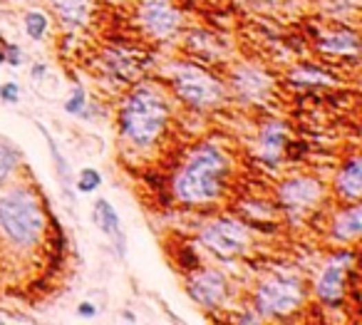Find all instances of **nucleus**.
<instances>
[{
  "instance_id": "f257e3e1",
  "label": "nucleus",
  "mask_w": 362,
  "mask_h": 325,
  "mask_svg": "<svg viewBox=\"0 0 362 325\" xmlns=\"http://www.w3.org/2000/svg\"><path fill=\"white\" fill-rule=\"evenodd\" d=\"M228 159L216 147H199L174 182V194L184 204H206L221 194Z\"/></svg>"
},
{
  "instance_id": "f03ea898",
  "label": "nucleus",
  "mask_w": 362,
  "mask_h": 325,
  "mask_svg": "<svg viewBox=\"0 0 362 325\" xmlns=\"http://www.w3.org/2000/svg\"><path fill=\"white\" fill-rule=\"evenodd\" d=\"M122 132L137 147H149L166 125V102L154 87H137L122 107Z\"/></svg>"
},
{
  "instance_id": "7ed1b4c3",
  "label": "nucleus",
  "mask_w": 362,
  "mask_h": 325,
  "mask_svg": "<svg viewBox=\"0 0 362 325\" xmlns=\"http://www.w3.org/2000/svg\"><path fill=\"white\" fill-rule=\"evenodd\" d=\"M0 229L18 246H32L43 236V207L30 189L18 187L0 199Z\"/></svg>"
},
{
  "instance_id": "20e7f679",
  "label": "nucleus",
  "mask_w": 362,
  "mask_h": 325,
  "mask_svg": "<svg viewBox=\"0 0 362 325\" xmlns=\"http://www.w3.org/2000/svg\"><path fill=\"white\" fill-rule=\"evenodd\" d=\"M303 300V283L293 275H273L261 283L256 293V311L263 315H288Z\"/></svg>"
},
{
  "instance_id": "39448f33",
  "label": "nucleus",
  "mask_w": 362,
  "mask_h": 325,
  "mask_svg": "<svg viewBox=\"0 0 362 325\" xmlns=\"http://www.w3.org/2000/svg\"><path fill=\"white\" fill-rule=\"evenodd\" d=\"M174 87L186 102L197 107H209L221 97V85L209 72L194 65H179L174 70Z\"/></svg>"
},
{
  "instance_id": "423d86ee",
  "label": "nucleus",
  "mask_w": 362,
  "mask_h": 325,
  "mask_svg": "<svg viewBox=\"0 0 362 325\" xmlns=\"http://www.w3.org/2000/svg\"><path fill=\"white\" fill-rule=\"evenodd\" d=\"M201 241L221 256H236L248 246V229L234 219H219L203 229Z\"/></svg>"
},
{
  "instance_id": "0eeeda50",
  "label": "nucleus",
  "mask_w": 362,
  "mask_h": 325,
  "mask_svg": "<svg viewBox=\"0 0 362 325\" xmlns=\"http://www.w3.org/2000/svg\"><path fill=\"white\" fill-rule=\"evenodd\" d=\"M179 10L172 6V0H144L141 6V23L157 38H169L179 28Z\"/></svg>"
},
{
  "instance_id": "6e6552de",
  "label": "nucleus",
  "mask_w": 362,
  "mask_h": 325,
  "mask_svg": "<svg viewBox=\"0 0 362 325\" xmlns=\"http://www.w3.org/2000/svg\"><path fill=\"white\" fill-rule=\"evenodd\" d=\"M278 194H281V201L290 211H303V209L313 207L315 201L320 199L323 187L310 176H295V179H288L285 184H281Z\"/></svg>"
},
{
  "instance_id": "1a4fd4ad",
  "label": "nucleus",
  "mask_w": 362,
  "mask_h": 325,
  "mask_svg": "<svg viewBox=\"0 0 362 325\" xmlns=\"http://www.w3.org/2000/svg\"><path fill=\"white\" fill-rule=\"evenodd\" d=\"M191 298L203 308H216L226 295V278L219 271H201L189 283Z\"/></svg>"
},
{
  "instance_id": "9d476101",
  "label": "nucleus",
  "mask_w": 362,
  "mask_h": 325,
  "mask_svg": "<svg viewBox=\"0 0 362 325\" xmlns=\"http://www.w3.org/2000/svg\"><path fill=\"white\" fill-rule=\"evenodd\" d=\"M318 295L328 306H340L345 298V266L330 263L318 281Z\"/></svg>"
},
{
  "instance_id": "9b49d317",
  "label": "nucleus",
  "mask_w": 362,
  "mask_h": 325,
  "mask_svg": "<svg viewBox=\"0 0 362 325\" xmlns=\"http://www.w3.org/2000/svg\"><path fill=\"white\" fill-rule=\"evenodd\" d=\"M94 221H97V226H99V229H102V231L107 233V236L114 238V244H117L119 253H124L122 224H119V216H117V211L112 209L110 201L99 199L97 204H94Z\"/></svg>"
},
{
  "instance_id": "f8f14e48",
  "label": "nucleus",
  "mask_w": 362,
  "mask_h": 325,
  "mask_svg": "<svg viewBox=\"0 0 362 325\" xmlns=\"http://www.w3.org/2000/svg\"><path fill=\"white\" fill-rule=\"evenodd\" d=\"M234 87L239 90L241 94H245V97H258V94H263L265 90L270 87V80H268V75L261 72V70L241 67V70H236V75H234Z\"/></svg>"
},
{
  "instance_id": "ddd939ff",
  "label": "nucleus",
  "mask_w": 362,
  "mask_h": 325,
  "mask_svg": "<svg viewBox=\"0 0 362 325\" xmlns=\"http://www.w3.org/2000/svg\"><path fill=\"white\" fill-rule=\"evenodd\" d=\"M338 191L345 199H357L362 194V162L357 156L345 164L338 174Z\"/></svg>"
},
{
  "instance_id": "4468645a",
  "label": "nucleus",
  "mask_w": 362,
  "mask_h": 325,
  "mask_svg": "<svg viewBox=\"0 0 362 325\" xmlns=\"http://www.w3.org/2000/svg\"><path fill=\"white\" fill-rule=\"evenodd\" d=\"M52 8L57 10L62 23L77 28L87 20V13H90V0H50Z\"/></svg>"
},
{
  "instance_id": "2eb2a0df",
  "label": "nucleus",
  "mask_w": 362,
  "mask_h": 325,
  "mask_svg": "<svg viewBox=\"0 0 362 325\" xmlns=\"http://www.w3.org/2000/svg\"><path fill=\"white\" fill-rule=\"evenodd\" d=\"M335 236L340 241H350V238H357L362 233V209L360 207H350L345 209L340 213L338 219H335Z\"/></svg>"
},
{
  "instance_id": "dca6fc26",
  "label": "nucleus",
  "mask_w": 362,
  "mask_h": 325,
  "mask_svg": "<svg viewBox=\"0 0 362 325\" xmlns=\"http://www.w3.org/2000/svg\"><path fill=\"white\" fill-rule=\"evenodd\" d=\"M357 48L360 45H357V38L352 32H338V35L320 40V50L325 52H348V55H355Z\"/></svg>"
},
{
  "instance_id": "f3484780",
  "label": "nucleus",
  "mask_w": 362,
  "mask_h": 325,
  "mask_svg": "<svg viewBox=\"0 0 362 325\" xmlns=\"http://www.w3.org/2000/svg\"><path fill=\"white\" fill-rule=\"evenodd\" d=\"M283 139H285V132H283V127H278V125L265 127L263 134H261L263 154L265 156H276L278 151H281V147H283Z\"/></svg>"
},
{
  "instance_id": "a211bd4d",
  "label": "nucleus",
  "mask_w": 362,
  "mask_h": 325,
  "mask_svg": "<svg viewBox=\"0 0 362 325\" xmlns=\"http://www.w3.org/2000/svg\"><path fill=\"white\" fill-rule=\"evenodd\" d=\"M25 30H28V35L32 40H43L45 32H48V18L43 13L32 10V13L25 15Z\"/></svg>"
},
{
  "instance_id": "6ab92c4d",
  "label": "nucleus",
  "mask_w": 362,
  "mask_h": 325,
  "mask_svg": "<svg viewBox=\"0 0 362 325\" xmlns=\"http://www.w3.org/2000/svg\"><path fill=\"white\" fill-rule=\"evenodd\" d=\"M102 184V176H99L97 169H82L80 171V179H77V189H80L82 194H90L94 189H99Z\"/></svg>"
},
{
  "instance_id": "aec40b11",
  "label": "nucleus",
  "mask_w": 362,
  "mask_h": 325,
  "mask_svg": "<svg viewBox=\"0 0 362 325\" xmlns=\"http://www.w3.org/2000/svg\"><path fill=\"white\" fill-rule=\"evenodd\" d=\"M15 162H18L15 151L8 149V147H3V144H0V184L6 182L8 176H10V171L15 169Z\"/></svg>"
},
{
  "instance_id": "412c9836",
  "label": "nucleus",
  "mask_w": 362,
  "mask_h": 325,
  "mask_svg": "<svg viewBox=\"0 0 362 325\" xmlns=\"http://www.w3.org/2000/svg\"><path fill=\"white\" fill-rule=\"evenodd\" d=\"M295 80L298 82H330V77H325L323 72H315V67H301L298 72H295Z\"/></svg>"
},
{
  "instance_id": "4be33fe9",
  "label": "nucleus",
  "mask_w": 362,
  "mask_h": 325,
  "mask_svg": "<svg viewBox=\"0 0 362 325\" xmlns=\"http://www.w3.org/2000/svg\"><path fill=\"white\" fill-rule=\"evenodd\" d=\"M0 100L8 102V105H15L20 100V90L15 82H6L3 87H0Z\"/></svg>"
},
{
  "instance_id": "5701e85b",
  "label": "nucleus",
  "mask_w": 362,
  "mask_h": 325,
  "mask_svg": "<svg viewBox=\"0 0 362 325\" xmlns=\"http://www.w3.org/2000/svg\"><path fill=\"white\" fill-rule=\"evenodd\" d=\"M65 109H68L70 114H77L80 109H85V92H82V90H74L72 97L65 102Z\"/></svg>"
},
{
  "instance_id": "b1692460",
  "label": "nucleus",
  "mask_w": 362,
  "mask_h": 325,
  "mask_svg": "<svg viewBox=\"0 0 362 325\" xmlns=\"http://www.w3.org/2000/svg\"><path fill=\"white\" fill-rule=\"evenodd\" d=\"M20 60H23V55H20V50L15 48V45H3V63H10V65H20Z\"/></svg>"
},
{
  "instance_id": "393cba45",
  "label": "nucleus",
  "mask_w": 362,
  "mask_h": 325,
  "mask_svg": "<svg viewBox=\"0 0 362 325\" xmlns=\"http://www.w3.org/2000/svg\"><path fill=\"white\" fill-rule=\"evenodd\" d=\"M77 313H80V315H94V306L92 303H80V308H77Z\"/></svg>"
},
{
  "instance_id": "a878e982",
  "label": "nucleus",
  "mask_w": 362,
  "mask_h": 325,
  "mask_svg": "<svg viewBox=\"0 0 362 325\" xmlns=\"http://www.w3.org/2000/svg\"><path fill=\"white\" fill-rule=\"evenodd\" d=\"M43 75H45V65H35V72H32V77H35V80H40Z\"/></svg>"
},
{
  "instance_id": "bb28decb",
  "label": "nucleus",
  "mask_w": 362,
  "mask_h": 325,
  "mask_svg": "<svg viewBox=\"0 0 362 325\" xmlns=\"http://www.w3.org/2000/svg\"><path fill=\"white\" fill-rule=\"evenodd\" d=\"M0 63H3V52H0Z\"/></svg>"
},
{
  "instance_id": "cd10ccee",
  "label": "nucleus",
  "mask_w": 362,
  "mask_h": 325,
  "mask_svg": "<svg viewBox=\"0 0 362 325\" xmlns=\"http://www.w3.org/2000/svg\"><path fill=\"white\" fill-rule=\"evenodd\" d=\"M0 323H3V320H0Z\"/></svg>"
}]
</instances>
